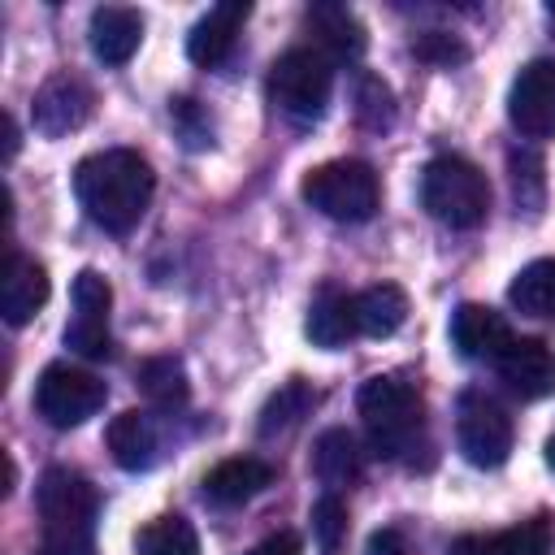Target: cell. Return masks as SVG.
<instances>
[{"instance_id": "1", "label": "cell", "mask_w": 555, "mask_h": 555, "mask_svg": "<svg viewBox=\"0 0 555 555\" xmlns=\"http://www.w3.org/2000/svg\"><path fill=\"white\" fill-rule=\"evenodd\" d=\"M152 191H156V173L147 156H139L134 147L91 152L74 169V195L82 212L108 234H130L147 212Z\"/></svg>"}, {"instance_id": "2", "label": "cell", "mask_w": 555, "mask_h": 555, "mask_svg": "<svg viewBox=\"0 0 555 555\" xmlns=\"http://www.w3.org/2000/svg\"><path fill=\"white\" fill-rule=\"evenodd\" d=\"M39 555H95V486L74 468H48L35 486Z\"/></svg>"}, {"instance_id": "3", "label": "cell", "mask_w": 555, "mask_h": 555, "mask_svg": "<svg viewBox=\"0 0 555 555\" xmlns=\"http://www.w3.org/2000/svg\"><path fill=\"white\" fill-rule=\"evenodd\" d=\"M356 408H360V421H364V434L373 442L377 455L386 460H399L416 447L421 429H425V403H421V390L395 373H377L360 386L356 395Z\"/></svg>"}, {"instance_id": "4", "label": "cell", "mask_w": 555, "mask_h": 555, "mask_svg": "<svg viewBox=\"0 0 555 555\" xmlns=\"http://www.w3.org/2000/svg\"><path fill=\"white\" fill-rule=\"evenodd\" d=\"M421 208L451 230H477L490 212V182L464 156H434L421 169Z\"/></svg>"}, {"instance_id": "5", "label": "cell", "mask_w": 555, "mask_h": 555, "mask_svg": "<svg viewBox=\"0 0 555 555\" xmlns=\"http://www.w3.org/2000/svg\"><path fill=\"white\" fill-rule=\"evenodd\" d=\"M299 195L330 221H369L382 204V186H377V173L373 165L364 160H325L317 169L304 173L299 182Z\"/></svg>"}, {"instance_id": "6", "label": "cell", "mask_w": 555, "mask_h": 555, "mask_svg": "<svg viewBox=\"0 0 555 555\" xmlns=\"http://www.w3.org/2000/svg\"><path fill=\"white\" fill-rule=\"evenodd\" d=\"M334 91V61L317 48H286L269 65V100L295 121H317Z\"/></svg>"}, {"instance_id": "7", "label": "cell", "mask_w": 555, "mask_h": 555, "mask_svg": "<svg viewBox=\"0 0 555 555\" xmlns=\"http://www.w3.org/2000/svg\"><path fill=\"white\" fill-rule=\"evenodd\" d=\"M512 416L494 395L473 386L455 399V442L473 468H499L512 455Z\"/></svg>"}, {"instance_id": "8", "label": "cell", "mask_w": 555, "mask_h": 555, "mask_svg": "<svg viewBox=\"0 0 555 555\" xmlns=\"http://www.w3.org/2000/svg\"><path fill=\"white\" fill-rule=\"evenodd\" d=\"M108 399V386L74 364H48L35 382V412L52 425V429H74L87 416H95Z\"/></svg>"}, {"instance_id": "9", "label": "cell", "mask_w": 555, "mask_h": 555, "mask_svg": "<svg viewBox=\"0 0 555 555\" xmlns=\"http://www.w3.org/2000/svg\"><path fill=\"white\" fill-rule=\"evenodd\" d=\"M108 308H113V286L104 273L82 269L74 278V317L65 325V347L78 351L82 360H108L113 356V334H108Z\"/></svg>"}, {"instance_id": "10", "label": "cell", "mask_w": 555, "mask_h": 555, "mask_svg": "<svg viewBox=\"0 0 555 555\" xmlns=\"http://www.w3.org/2000/svg\"><path fill=\"white\" fill-rule=\"evenodd\" d=\"M507 117L525 139L555 134V56H538L512 78Z\"/></svg>"}, {"instance_id": "11", "label": "cell", "mask_w": 555, "mask_h": 555, "mask_svg": "<svg viewBox=\"0 0 555 555\" xmlns=\"http://www.w3.org/2000/svg\"><path fill=\"white\" fill-rule=\"evenodd\" d=\"M91 108H95V95H91V87H87L78 74L61 69V74H52V78H48V82L35 91L30 117H35V130H39V134H48V139H61V134H69V130L87 126Z\"/></svg>"}, {"instance_id": "12", "label": "cell", "mask_w": 555, "mask_h": 555, "mask_svg": "<svg viewBox=\"0 0 555 555\" xmlns=\"http://www.w3.org/2000/svg\"><path fill=\"white\" fill-rule=\"evenodd\" d=\"M494 369L516 399H546L555 390V351L542 338H512Z\"/></svg>"}, {"instance_id": "13", "label": "cell", "mask_w": 555, "mask_h": 555, "mask_svg": "<svg viewBox=\"0 0 555 555\" xmlns=\"http://www.w3.org/2000/svg\"><path fill=\"white\" fill-rule=\"evenodd\" d=\"M247 13H251V9H247L243 0H221V4H212V9L191 26V35H186V56H191L199 69H217V65L234 52V39H238Z\"/></svg>"}, {"instance_id": "14", "label": "cell", "mask_w": 555, "mask_h": 555, "mask_svg": "<svg viewBox=\"0 0 555 555\" xmlns=\"http://www.w3.org/2000/svg\"><path fill=\"white\" fill-rule=\"evenodd\" d=\"M43 304H48V269L35 256H22L17 247H9L4 282H0V312H4V321L17 330V325L35 321V312Z\"/></svg>"}, {"instance_id": "15", "label": "cell", "mask_w": 555, "mask_h": 555, "mask_svg": "<svg viewBox=\"0 0 555 555\" xmlns=\"http://www.w3.org/2000/svg\"><path fill=\"white\" fill-rule=\"evenodd\" d=\"M451 343L464 360H499L512 343V325L503 321V312L486 308V304H460L451 312Z\"/></svg>"}, {"instance_id": "16", "label": "cell", "mask_w": 555, "mask_h": 555, "mask_svg": "<svg viewBox=\"0 0 555 555\" xmlns=\"http://www.w3.org/2000/svg\"><path fill=\"white\" fill-rule=\"evenodd\" d=\"M87 35H91V52L104 65H126L143 43V13L126 4H100L91 13Z\"/></svg>"}, {"instance_id": "17", "label": "cell", "mask_w": 555, "mask_h": 555, "mask_svg": "<svg viewBox=\"0 0 555 555\" xmlns=\"http://www.w3.org/2000/svg\"><path fill=\"white\" fill-rule=\"evenodd\" d=\"M304 334H308L317 347H325V351L351 343V338L360 334V325H356V295H347L343 286L325 282V286L312 295V304H308Z\"/></svg>"}, {"instance_id": "18", "label": "cell", "mask_w": 555, "mask_h": 555, "mask_svg": "<svg viewBox=\"0 0 555 555\" xmlns=\"http://www.w3.org/2000/svg\"><path fill=\"white\" fill-rule=\"evenodd\" d=\"M269 481H273V464H264L256 455H230L204 473V499L217 507H238V503L256 499Z\"/></svg>"}, {"instance_id": "19", "label": "cell", "mask_w": 555, "mask_h": 555, "mask_svg": "<svg viewBox=\"0 0 555 555\" xmlns=\"http://www.w3.org/2000/svg\"><path fill=\"white\" fill-rule=\"evenodd\" d=\"M308 30H312V48L330 61H356L364 52V26L347 4H312L304 13Z\"/></svg>"}, {"instance_id": "20", "label": "cell", "mask_w": 555, "mask_h": 555, "mask_svg": "<svg viewBox=\"0 0 555 555\" xmlns=\"http://www.w3.org/2000/svg\"><path fill=\"white\" fill-rule=\"evenodd\" d=\"M104 438H108V455H113L117 468H126V473H143V468L156 464L160 434H156V425H152L147 412H139V408L117 412V416L108 421V434H104Z\"/></svg>"}, {"instance_id": "21", "label": "cell", "mask_w": 555, "mask_h": 555, "mask_svg": "<svg viewBox=\"0 0 555 555\" xmlns=\"http://www.w3.org/2000/svg\"><path fill=\"white\" fill-rule=\"evenodd\" d=\"M451 555H551V525H546V516H533V520H520L499 533L455 538Z\"/></svg>"}, {"instance_id": "22", "label": "cell", "mask_w": 555, "mask_h": 555, "mask_svg": "<svg viewBox=\"0 0 555 555\" xmlns=\"http://www.w3.org/2000/svg\"><path fill=\"white\" fill-rule=\"evenodd\" d=\"M360 468H364V455H360L351 429H325V434L312 442V473H317V481H321L325 490L338 494L343 486H351V481L360 477Z\"/></svg>"}, {"instance_id": "23", "label": "cell", "mask_w": 555, "mask_h": 555, "mask_svg": "<svg viewBox=\"0 0 555 555\" xmlns=\"http://www.w3.org/2000/svg\"><path fill=\"white\" fill-rule=\"evenodd\" d=\"M134 382H139L143 399L160 412H178L191 399V382H186V369L178 356H147L134 373Z\"/></svg>"}, {"instance_id": "24", "label": "cell", "mask_w": 555, "mask_h": 555, "mask_svg": "<svg viewBox=\"0 0 555 555\" xmlns=\"http://www.w3.org/2000/svg\"><path fill=\"white\" fill-rule=\"evenodd\" d=\"M408 321V295L395 282H377L356 295V325L369 338H390Z\"/></svg>"}, {"instance_id": "25", "label": "cell", "mask_w": 555, "mask_h": 555, "mask_svg": "<svg viewBox=\"0 0 555 555\" xmlns=\"http://www.w3.org/2000/svg\"><path fill=\"white\" fill-rule=\"evenodd\" d=\"M507 304H512L516 312H525V317H542V321H551V317H555V256H546V260H529V264L512 278V286H507Z\"/></svg>"}, {"instance_id": "26", "label": "cell", "mask_w": 555, "mask_h": 555, "mask_svg": "<svg viewBox=\"0 0 555 555\" xmlns=\"http://www.w3.org/2000/svg\"><path fill=\"white\" fill-rule=\"evenodd\" d=\"M317 408V390L308 386V382H299V377H291L286 386H278L273 395H269V403L260 408V421H256V429H260V438H273V434H286V429H295L308 412Z\"/></svg>"}, {"instance_id": "27", "label": "cell", "mask_w": 555, "mask_h": 555, "mask_svg": "<svg viewBox=\"0 0 555 555\" xmlns=\"http://www.w3.org/2000/svg\"><path fill=\"white\" fill-rule=\"evenodd\" d=\"M134 555H199L195 525L178 512L156 516L134 533Z\"/></svg>"}, {"instance_id": "28", "label": "cell", "mask_w": 555, "mask_h": 555, "mask_svg": "<svg viewBox=\"0 0 555 555\" xmlns=\"http://www.w3.org/2000/svg\"><path fill=\"white\" fill-rule=\"evenodd\" d=\"M312 533H317L321 555H338V546H343V538H347V503H343L334 490H325V494L312 503Z\"/></svg>"}, {"instance_id": "29", "label": "cell", "mask_w": 555, "mask_h": 555, "mask_svg": "<svg viewBox=\"0 0 555 555\" xmlns=\"http://www.w3.org/2000/svg\"><path fill=\"white\" fill-rule=\"evenodd\" d=\"M356 113L369 130H386L395 121V100H390V87L382 78H360V91H356Z\"/></svg>"}, {"instance_id": "30", "label": "cell", "mask_w": 555, "mask_h": 555, "mask_svg": "<svg viewBox=\"0 0 555 555\" xmlns=\"http://www.w3.org/2000/svg\"><path fill=\"white\" fill-rule=\"evenodd\" d=\"M507 165H512V191H516V204L533 212V208L542 204V160H538L533 152H512Z\"/></svg>"}, {"instance_id": "31", "label": "cell", "mask_w": 555, "mask_h": 555, "mask_svg": "<svg viewBox=\"0 0 555 555\" xmlns=\"http://www.w3.org/2000/svg\"><path fill=\"white\" fill-rule=\"evenodd\" d=\"M412 52H416L421 61H434V65H460V61L468 56V48H464L455 35H447V30H425V35H416V39H412Z\"/></svg>"}, {"instance_id": "32", "label": "cell", "mask_w": 555, "mask_h": 555, "mask_svg": "<svg viewBox=\"0 0 555 555\" xmlns=\"http://www.w3.org/2000/svg\"><path fill=\"white\" fill-rule=\"evenodd\" d=\"M169 117H173V126L182 130L186 147H208V143H212V126H208V117L199 113V104H195V100H173Z\"/></svg>"}, {"instance_id": "33", "label": "cell", "mask_w": 555, "mask_h": 555, "mask_svg": "<svg viewBox=\"0 0 555 555\" xmlns=\"http://www.w3.org/2000/svg\"><path fill=\"white\" fill-rule=\"evenodd\" d=\"M247 555H304V538L295 529H278L264 542H256Z\"/></svg>"}, {"instance_id": "34", "label": "cell", "mask_w": 555, "mask_h": 555, "mask_svg": "<svg viewBox=\"0 0 555 555\" xmlns=\"http://www.w3.org/2000/svg\"><path fill=\"white\" fill-rule=\"evenodd\" d=\"M364 555H412V551H408V542H403L399 529H377V533L369 538Z\"/></svg>"}, {"instance_id": "35", "label": "cell", "mask_w": 555, "mask_h": 555, "mask_svg": "<svg viewBox=\"0 0 555 555\" xmlns=\"http://www.w3.org/2000/svg\"><path fill=\"white\" fill-rule=\"evenodd\" d=\"M17 156V121L4 113V160H13Z\"/></svg>"}, {"instance_id": "36", "label": "cell", "mask_w": 555, "mask_h": 555, "mask_svg": "<svg viewBox=\"0 0 555 555\" xmlns=\"http://www.w3.org/2000/svg\"><path fill=\"white\" fill-rule=\"evenodd\" d=\"M546 468H551V473H555V434H551V438H546Z\"/></svg>"}]
</instances>
